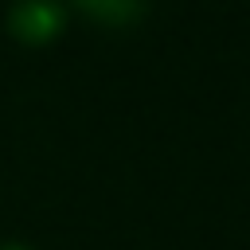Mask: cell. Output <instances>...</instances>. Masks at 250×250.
<instances>
[{
	"label": "cell",
	"mask_w": 250,
	"mask_h": 250,
	"mask_svg": "<svg viewBox=\"0 0 250 250\" xmlns=\"http://www.w3.org/2000/svg\"><path fill=\"white\" fill-rule=\"evenodd\" d=\"M8 23L23 39H51L62 27V8H59V0H20L12 8Z\"/></svg>",
	"instance_id": "cell-1"
},
{
	"label": "cell",
	"mask_w": 250,
	"mask_h": 250,
	"mask_svg": "<svg viewBox=\"0 0 250 250\" xmlns=\"http://www.w3.org/2000/svg\"><path fill=\"white\" fill-rule=\"evenodd\" d=\"M78 4H82L86 12H94L98 20H109V23H121V20H129V16H137L145 0H78Z\"/></svg>",
	"instance_id": "cell-2"
},
{
	"label": "cell",
	"mask_w": 250,
	"mask_h": 250,
	"mask_svg": "<svg viewBox=\"0 0 250 250\" xmlns=\"http://www.w3.org/2000/svg\"><path fill=\"white\" fill-rule=\"evenodd\" d=\"M0 250H27V246H20V242H4Z\"/></svg>",
	"instance_id": "cell-3"
}]
</instances>
